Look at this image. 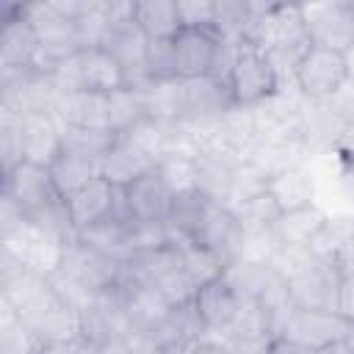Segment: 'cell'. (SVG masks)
<instances>
[{"label": "cell", "mask_w": 354, "mask_h": 354, "mask_svg": "<svg viewBox=\"0 0 354 354\" xmlns=\"http://www.w3.org/2000/svg\"><path fill=\"white\" fill-rule=\"evenodd\" d=\"M243 36L252 39L260 50L271 55L279 75H290L296 61L304 55V50L313 44L301 3H279L268 14L252 19L243 28Z\"/></svg>", "instance_id": "cell-1"}, {"label": "cell", "mask_w": 354, "mask_h": 354, "mask_svg": "<svg viewBox=\"0 0 354 354\" xmlns=\"http://www.w3.org/2000/svg\"><path fill=\"white\" fill-rule=\"evenodd\" d=\"M227 86L235 108H254L282 88V75L271 55L241 33L232 64L227 69Z\"/></svg>", "instance_id": "cell-2"}, {"label": "cell", "mask_w": 354, "mask_h": 354, "mask_svg": "<svg viewBox=\"0 0 354 354\" xmlns=\"http://www.w3.org/2000/svg\"><path fill=\"white\" fill-rule=\"evenodd\" d=\"M290 80L304 100H329L351 80L346 53L324 44H310L296 61Z\"/></svg>", "instance_id": "cell-3"}, {"label": "cell", "mask_w": 354, "mask_h": 354, "mask_svg": "<svg viewBox=\"0 0 354 354\" xmlns=\"http://www.w3.org/2000/svg\"><path fill=\"white\" fill-rule=\"evenodd\" d=\"M288 290L296 307L304 310H337L343 290V268L337 260L315 257L310 266L288 277Z\"/></svg>", "instance_id": "cell-4"}, {"label": "cell", "mask_w": 354, "mask_h": 354, "mask_svg": "<svg viewBox=\"0 0 354 354\" xmlns=\"http://www.w3.org/2000/svg\"><path fill=\"white\" fill-rule=\"evenodd\" d=\"M313 44L346 53L354 44V0H301Z\"/></svg>", "instance_id": "cell-5"}, {"label": "cell", "mask_w": 354, "mask_h": 354, "mask_svg": "<svg viewBox=\"0 0 354 354\" xmlns=\"http://www.w3.org/2000/svg\"><path fill=\"white\" fill-rule=\"evenodd\" d=\"M53 61L41 53L39 36L28 17H11L3 19V36H0V77H11L28 69L53 72Z\"/></svg>", "instance_id": "cell-6"}, {"label": "cell", "mask_w": 354, "mask_h": 354, "mask_svg": "<svg viewBox=\"0 0 354 354\" xmlns=\"http://www.w3.org/2000/svg\"><path fill=\"white\" fill-rule=\"evenodd\" d=\"M3 80V108L25 116V113H55L58 105V86L53 80V72L28 69Z\"/></svg>", "instance_id": "cell-7"}, {"label": "cell", "mask_w": 354, "mask_h": 354, "mask_svg": "<svg viewBox=\"0 0 354 354\" xmlns=\"http://www.w3.org/2000/svg\"><path fill=\"white\" fill-rule=\"evenodd\" d=\"M304 97L299 94V88L293 86V91L288 94L285 86L271 94L268 100H263L260 105L252 108L254 116V127H257V138L260 141H288L301 136V122H304Z\"/></svg>", "instance_id": "cell-8"}, {"label": "cell", "mask_w": 354, "mask_h": 354, "mask_svg": "<svg viewBox=\"0 0 354 354\" xmlns=\"http://www.w3.org/2000/svg\"><path fill=\"white\" fill-rule=\"evenodd\" d=\"M3 196L17 202L28 218L47 210L58 199H64L53 185L50 169L39 166V163H30V160H22L11 171L3 174Z\"/></svg>", "instance_id": "cell-9"}, {"label": "cell", "mask_w": 354, "mask_h": 354, "mask_svg": "<svg viewBox=\"0 0 354 354\" xmlns=\"http://www.w3.org/2000/svg\"><path fill=\"white\" fill-rule=\"evenodd\" d=\"M183 100H185V113L180 124H188V127H210L230 108H235L230 97V86L218 75L183 80Z\"/></svg>", "instance_id": "cell-10"}, {"label": "cell", "mask_w": 354, "mask_h": 354, "mask_svg": "<svg viewBox=\"0 0 354 354\" xmlns=\"http://www.w3.org/2000/svg\"><path fill=\"white\" fill-rule=\"evenodd\" d=\"M241 238H243V232H241V224H238L232 207L224 205V202H216V199L205 202L196 224L188 232V241H196V243H205V246L216 249L230 263L238 257Z\"/></svg>", "instance_id": "cell-11"}, {"label": "cell", "mask_w": 354, "mask_h": 354, "mask_svg": "<svg viewBox=\"0 0 354 354\" xmlns=\"http://www.w3.org/2000/svg\"><path fill=\"white\" fill-rule=\"evenodd\" d=\"M19 17H28V22L33 25V30H36V36H39L41 53H44L53 64L83 50V47H80V36H77V22L61 17V14L53 11L44 0H36V3H33L25 14H19Z\"/></svg>", "instance_id": "cell-12"}, {"label": "cell", "mask_w": 354, "mask_h": 354, "mask_svg": "<svg viewBox=\"0 0 354 354\" xmlns=\"http://www.w3.org/2000/svg\"><path fill=\"white\" fill-rule=\"evenodd\" d=\"M100 47H105L122 64L127 86L149 83V77H147V47H149V39L133 19L111 22Z\"/></svg>", "instance_id": "cell-13"}, {"label": "cell", "mask_w": 354, "mask_h": 354, "mask_svg": "<svg viewBox=\"0 0 354 354\" xmlns=\"http://www.w3.org/2000/svg\"><path fill=\"white\" fill-rule=\"evenodd\" d=\"M124 188V199L133 221H166L174 205V188L163 180L158 169L144 171Z\"/></svg>", "instance_id": "cell-14"}, {"label": "cell", "mask_w": 354, "mask_h": 354, "mask_svg": "<svg viewBox=\"0 0 354 354\" xmlns=\"http://www.w3.org/2000/svg\"><path fill=\"white\" fill-rule=\"evenodd\" d=\"M19 119L22 158L39 166H50L61 152V122L55 113H25Z\"/></svg>", "instance_id": "cell-15"}, {"label": "cell", "mask_w": 354, "mask_h": 354, "mask_svg": "<svg viewBox=\"0 0 354 354\" xmlns=\"http://www.w3.org/2000/svg\"><path fill=\"white\" fill-rule=\"evenodd\" d=\"M75 64H77V88L113 94L127 86L122 64L105 47H86L75 53Z\"/></svg>", "instance_id": "cell-16"}, {"label": "cell", "mask_w": 354, "mask_h": 354, "mask_svg": "<svg viewBox=\"0 0 354 354\" xmlns=\"http://www.w3.org/2000/svg\"><path fill=\"white\" fill-rule=\"evenodd\" d=\"M113 202H116V185L111 180H105L102 174L94 177L91 183H86L83 188H77L75 194H69L64 199L75 232H80L88 224L105 218L113 210Z\"/></svg>", "instance_id": "cell-17"}, {"label": "cell", "mask_w": 354, "mask_h": 354, "mask_svg": "<svg viewBox=\"0 0 354 354\" xmlns=\"http://www.w3.org/2000/svg\"><path fill=\"white\" fill-rule=\"evenodd\" d=\"M194 301H196V310L205 321V326L210 332H224L232 318L238 315V307H241V293L230 285V279L221 274L205 285L196 288L194 293Z\"/></svg>", "instance_id": "cell-18"}, {"label": "cell", "mask_w": 354, "mask_h": 354, "mask_svg": "<svg viewBox=\"0 0 354 354\" xmlns=\"http://www.w3.org/2000/svg\"><path fill=\"white\" fill-rule=\"evenodd\" d=\"M77 238H83L86 243L102 249L105 254H111L116 260H127L136 252V221L116 216V213H108L105 218L80 230Z\"/></svg>", "instance_id": "cell-19"}, {"label": "cell", "mask_w": 354, "mask_h": 354, "mask_svg": "<svg viewBox=\"0 0 354 354\" xmlns=\"http://www.w3.org/2000/svg\"><path fill=\"white\" fill-rule=\"evenodd\" d=\"M55 116L61 124H72V127H111L108 94L88 91V88L64 91L58 97Z\"/></svg>", "instance_id": "cell-20"}, {"label": "cell", "mask_w": 354, "mask_h": 354, "mask_svg": "<svg viewBox=\"0 0 354 354\" xmlns=\"http://www.w3.org/2000/svg\"><path fill=\"white\" fill-rule=\"evenodd\" d=\"M266 188L271 191V196L277 199V205L282 210H293V207H301V205L315 202L318 180L313 177L310 166L301 163V166H288V169L274 171L268 177Z\"/></svg>", "instance_id": "cell-21"}, {"label": "cell", "mask_w": 354, "mask_h": 354, "mask_svg": "<svg viewBox=\"0 0 354 354\" xmlns=\"http://www.w3.org/2000/svg\"><path fill=\"white\" fill-rule=\"evenodd\" d=\"M47 169H50L55 191L66 199L69 194H75L77 188H83L86 183L100 177V158L83 155V152H75V149H61L58 158Z\"/></svg>", "instance_id": "cell-22"}, {"label": "cell", "mask_w": 354, "mask_h": 354, "mask_svg": "<svg viewBox=\"0 0 354 354\" xmlns=\"http://www.w3.org/2000/svg\"><path fill=\"white\" fill-rule=\"evenodd\" d=\"M144 100V111L149 119L177 124L183 122L185 113V100H183V80H149L144 86H136Z\"/></svg>", "instance_id": "cell-23"}, {"label": "cell", "mask_w": 354, "mask_h": 354, "mask_svg": "<svg viewBox=\"0 0 354 354\" xmlns=\"http://www.w3.org/2000/svg\"><path fill=\"white\" fill-rule=\"evenodd\" d=\"M326 210L318 202L293 207V210H282L274 232L279 238V243H293V246H310V241L315 238V232L321 230V224L326 221Z\"/></svg>", "instance_id": "cell-24"}, {"label": "cell", "mask_w": 354, "mask_h": 354, "mask_svg": "<svg viewBox=\"0 0 354 354\" xmlns=\"http://www.w3.org/2000/svg\"><path fill=\"white\" fill-rule=\"evenodd\" d=\"M133 22L147 33V39H171L183 28L177 0H136Z\"/></svg>", "instance_id": "cell-25"}, {"label": "cell", "mask_w": 354, "mask_h": 354, "mask_svg": "<svg viewBox=\"0 0 354 354\" xmlns=\"http://www.w3.org/2000/svg\"><path fill=\"white\" fill-rule=\"evenodd\" d=\"M155 169L152 160H147L141 152H136L124 138L116 136V141L111 144V149L100 158V174L105 180H111L113 185H130L136 177H141L144 171Z\"/></svg>", "instance_id": "cell-26"}, {"label": "cell", "mask_w": 354, "mask_h": 354, "mask_svg": "<svg viewBox=\"0 0 354 354\" xmlns=\"http://www.w3.org/2000/svg\"><path fill=\"white\" fill-rule=\"evenodd\" d=\"M232 213L241 224V232H257V230H271L282 213L277 199L271 196L268 188H260L232 205Z\"/></svg>", "instance_id": "cell-27"}, {"label": "cell", "mask_w": 354, "mask_h": 354, "mask_svg": "<svg viewBox=\"0 0 354 354\" xmlns=\"http://www.w3.org/2000/svg\"><path fill=\"white\" fill-rule=\"evenodd\" d=\"M224 277L230 279V285L241 293V299H257L279 274L271 263H260V260H243L235 257L227 268Z\"/></svg>", "instance_id": "cell-28"}, {"label": "cell", "mask_w": 354, "mask_h": 354, "mask_svg": "<svg viewBox=\"0 0 354 354\" xmlns=\"http://www.w3.org/2000/svg\"><path fill=\"white\" fill-rule=\"evenodd\" d=\"M180 246V257H183V268L188 274V279L199 288L216 277L224 274V268L230 266V260L224 254H218L216 249L205 246V243H196V241H183L177 243Z\"/></svg>", "instance_id": "cell-29"}, {"label": "cell", "mask_w": 354, "mask_h": 354, "mask_svg": "<svg viewBox=\"0 0 354 354\" xmlns=\"http://www.w3.org/2000/svg\"><path fill=\"white\" fill-rule=\"evenodd\" d=\"M144 116H147L144 100H141V91L136 86H124V88L108 94V119H111V130L116 136L130 130Z\"/></svg>", "instance_id": "cell-30"}, {"label": "cell", "mask_w": 354, "mask_h": 354, "mask_svg": "<svg viewBox=\"0 0 354 354\" xmlns=\"http://www.w3.org/2000/svg\"><path fill=\"white\" fill-rule=\"evenodd\" d=\"M163 180L174 188V194H183V191H194L199 188V163L194 155H185V152H169L166 158L158 160L155 166Z\"/></svg>", "instance_id": "cell-31"}, {"label": "cell", "mask_w": 354, "mask_h": 354, "mask_svg": "<svg viewBox=\"0 0 354 354\" xmlns=\"http://www.w3.org/2000/svg\"><path fill=\"white\" fill-rule=\"evenodd\" d=\"M147 77L149 80H180L174 75L171 39H149V47H147Z\"/></svg>", "instance_id": "cell-32"}, {"label": "cell", "mask_w": 354, "mask_h": 354, "mask_svg": "<svg viewBox=\"0 0 354 354\" xmlns=\"http://www.w3.org/2000/svg\"><path fill=\"white\" fill-rule=\"evenodd\" d=\"M183 25H218V0H177Z\"/></svg>", "instance_id": "cell-33"}, {"label": "cell", "mask_w": 354, "mask_h": 354, "mask_svg": "<svg viewBox=\"0 0 354 354\" xmlns=\"http://www.w3.org/2000/svg\"><path fill=\"white\" fill-rule=\"evenodd\" d=\"M44 3H47L53 11H58L61 17L75 19V22L100 8V0H44Z\"/></svg>", "instance_id": "cell-34"}, {"label": "cell", "mask_w": 354, "mask_h": 354, "mask_svg": "<svg viewBox=\"0 0 354 354\" xmlns=\"http://www.w3.org/2000/svg\"><path fill=\"white\" fill-rule=\"evenodd\" d=\"M133 6H136V0H100V8L105 11V17L111 22L133 19Z\"/></svg>", "instance_id": "cell-35"}, {"label": "cell", "mask_w": 354, "mask_h": 354, "mask_svg": "<svg viewBox=\"0 0 354 354\" xmlns=\"http://www.w3.org/2000/svg\"><path fill=\"white\" fill-rule=\"evenodd\" d=\"M238 3H241V11H243V17H246V25H249L252 19H257V17L268 14L271 8H277L282 0H238Z\"/></svg>", "instance_id": "cell-36"}, {"label": "cell", "mask_w": 354, "mask_h": 354, "mask_svg": "<svg viewBox=\"0 0 354 354\" xmlns=\"http://www.w3.org/2000/svg\"><path fill=\"white\" fill-rule=\"evenodd\" d=\"M340 188H343V194H346V199L351 202V207H354V158H348L346 160V166H343V174H340Z\"/></svg>", "instance_id": "cell-37"}, {"label": "cell", "mask_w": 354, "mask_h": 354, "mask_svg": "<svg viewBox=\"0 0 354 354\" xmlns=\"http://www.w3.org/2000/svg\"><path fill=\"white\" fill-rule=\"evenodd\" d=\"M335 144H337L348 158H354V119L343 124V130H340V136H337Z\"/></svg>", "instance_id": "cell-38"}, {"label": "cell", "mask_w": 354, "mask_h": 354, "mask_svg": "<svg viewBox=\"0 0 354 354\" xmlns=\"http://www.w3.org/2000/svg\"><path fill=\"white\" fill-rule=\"evenodd\" d=\"M36 0H3V19H11V17H19L25 14Z\"/></svg>", "instance_id": "cell-39"}, {"label": "cell", "mask_w": 354, "mask_h": 354, "mask_svg": "<svg viewBox=\"0 0 354 354\" xmlns=\"http://www.w3.org/2000/svg\"><path fill=\"white\" fill-rule=\"evenodd\" d=\"M346 64H348V75H351V80H354V44L346 50Z\"/></svg>", "instance_id": "cell-40"}, {"label": "cell", "mask_w": 354, "mask_h": 354, "mask_svg": "<svg viewBox=\"0 0 354 354\" xmlns=\"http://www.w3.org/2000/svg\"><path fill=\"white\" fill-rule=\"evenodd\" d=\"M351 238H354V216H351Z\"/></svg>", "instance_id": "cell-41"}, {"label": "cell", "mask_w": 354, "mask_h": 354, "mask_svg": "<svg viewBox=\"0 0 354 354\" xmlns=\"http://www.w3.org/2000/svg\"><path fill=\"white\" fill-rule=\"evenodd\" d=\"M282 3H301V0H282Z\"/></svg>", "instance_id": "cell-42"}]
</instances>
